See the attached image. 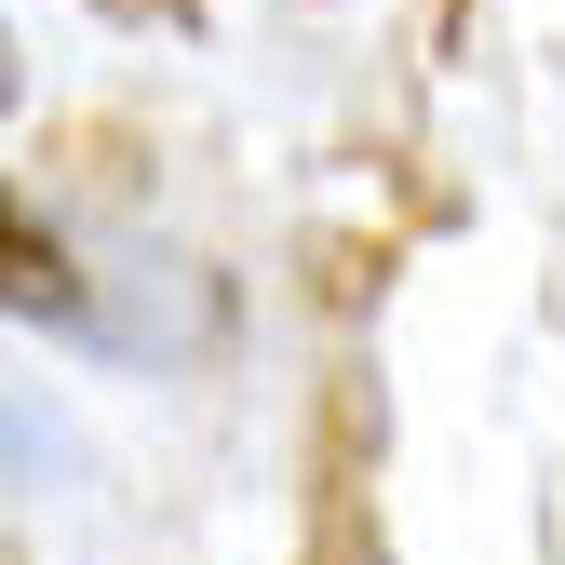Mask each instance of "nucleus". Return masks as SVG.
Instances as JSON below:
<instances>
[{
	"label": "nucleus",
	"mask_w": 565,
	"mask_h": 565,
	"mask_svg": "<svg viewBox=\"0 0 565 565\" xmlns=\"http://www.w3.org/2000/svg\"><path fill=\"white\" fill-rule=\"evenodd\" d=\"M108 28H162V41H202V0H95Z\"/></svg>",
	"instance_id": "obj_2"
},
{
	"label": "nucleus",
	"mask_w": 565,
	"mask_h": 565,
	"mask_svg": "<svg viewBox=\"0 0 565 565\" xmlns=\"http://www.w3.org/2000/svg\"><path fill=\"white\" fill-rule=\"evenodd\" d=\"M458 28H471V0H431V41H458Z\"/></svg>",
	"instance_id": "obj_3"
},
{
	"label": "nucleus",
	"mask_w": 565,
	"mask_h": 565,
	"mask_svg": "<svg viewBox=\"0 0 565 565\" xmlns=\"http://www.w3.org/2000/svg\"><path fill=\"white\" fill-rule=\"evenodd\" d=\"M0 310H14V323H95V282H82V256H67V230L41 216V202L14 189V175H0Z\"/></svg>",
	"instance_id": "obj_1"
},
{
	"label": "nucleus",
	"mask_w": 565,
	"mask_h": 565,
	"mask_svg": "<svg viewBox=\"0 0 565 565\" xmlns=\"http://www.w3.org/2000/svg\"><path fill=\"white\" fill-rule=\"evenodd\" d=\"M14 82H28V67H14V28H0V108H14Z\"/></svg>",
	"instance_id": "obj_4"
}]
</instances>
